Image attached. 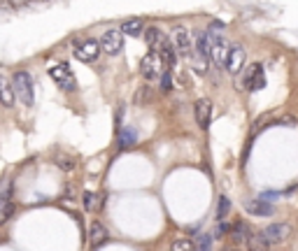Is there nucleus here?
Listing matches in <instances>:
<instances>
[{
	"instance_id": "f257e3e1",
	"label": "nucleus",
	"mask_w": 298,
	"mask_h": 251,
	"mask_svg": "<svg viewBox=\"0 0 298 251\" xmlns=\"http://www.w3.org/2000/svg\"><path fill=\"white\" fill-rule=\"evenodd\" d=\"M14 93L24 105H33L35 93H33V77L28 75L26 70L14 72Z\"/></svg>"
},
{
	"instance_id": "f03ea898",
	"label": "nucleus",
	"mask_w": 298,
	"mask_h": 251,
	"mask_svg": "<svg viewBox=\"0 0 298 251\" xmlns=\"http://www.w3.org/2000/svg\"><path fill=\"white\" fill-rule=\"evenodd\" d=\"M230 47L228 40L219 33H210V61L219 63V65H226V58L230 54Z\"/></svg>"
},
{
	"instance_id": "7ed1b4c3",
	"label": "nucleus",
	"mask_w": 298,
	"mask_h": 251,
	"mask_svg": "<svg viewBox=\"0 0 298 251\" xmlns=\"http://www.w3.org/2000/svg\"><path fill=\"white\" fill-rule=\"evenodd\" d=\"M163 70H166V65L161 61V54L149 51V54L142 56V61H140V75L144 79H156L158 75H163Z\"/></svg>"
},
{
	"instance_id": "20e7f679",
	"label": "nucleus",
	"mask_w": 298,
	"mask_h": 251,
	"mask_svg": "<svg viewBox=\"0 0 298 251\" xmlns=\"http://www.w3.org/2000/svg\"><path fill=\"white\" fill-rule=\"evenodd\" d=\"M49 75H52V79L56 82V86L63 88V91H74V88H77V82H74V75H72V70H70L68 63L54 65V68L49 70Z\"/></svg>"
},
{
	"instance_id": "39448f33",
	"label": "nucleus",
	"mask_w": 298,
	"mask_h": 251,
	"mask_svg": "<svg viewBox=\"0 0 298 251\" xmlns=\"http://www.w3.org/2000/svg\"><path fill=\"white\" fill-rule=\"evenodd\" d=\"M258 235L266 240V245H282V242L289 240V235H292V226L289 224H270V226H266Z\"/></svg>"
},
{
	"instance_id": "423d86ee",
	"label": "nucleus",
	"mask_w": 298,
	"mask_h": 251,
	"mask_svg": "<svg viewBox=\"0 0 298 251\" xmlns=\"http://www.w3.org/2000/svg\"><path fill=\"white\" fill-rule=\"evenodd\" d=\"M172 49L177 56H191V35L184 26H177L172 30Z\"/></svg>"
},
{
	"instance_id": "0eeeda50",
	"label": "nucleus",
	"mask_w": 298,
	"mask_h": 251,
	"mask_svg": "<svg viewBox=\"0 0 298 251\" xmlns=\"http://www.w3.org/2000/svg\"><path fill=\"white\" fill-rule=\"evenodd\" d=\"M100 54V44L94 40H84V42H77V47H74V56L80 58L82 63H91L98 58Z\"/></svg>"
},
{
	"instance_id": "6e6552de",
	"label": "nucleus",
	"mask_w": 298,
	"mask_h": 251,
	"mask_svg": "<svg viewBox=\"0 0 298 251\" xmlns=\"http://www.w3.org/2000/svg\"><path fill=\"white\" fill-rule=\"evenodd\" d=\"M100 47H102V51H105V54H110V56L122 54V49H124L122 33H119V30H108V33H102Z\"/></svg>"
},
{
	"instance_id": "1a4fd4ad",
	"label": "nucleus",
	"mask_w": 298,
	"mask_h": 251,
	"mask_svg": "<svg viewBox=\"0 0 298 251\" xmlns=\"http://www.w3.org/2000/svg\"><path fill=\"white\" fill-rule=\"evenodd\" d=\"M266 84V77H264V70L258 63H252L247 72H244V88L247 91H258V88H264Z\"/></svg>"
},
{
	"instance_id": "9d476101",
	"label": "nucleus",
	"mask_w": 298,
	"mask_h": 251,
	"mask_svg": "<svg viewBox=\"0 0 298 251\" xmlns=\"http://www.w3.org/2000/svg\"><path fill=\"white\" fill-rule=\"evenodd\" d=\"M194 116H196V121L200 128H208V126H210V119H212V102L208 100V98L196 100V105H194Z\"/></svg>"
},
{
	"instance_id": "9b49d317",
	"label": "nucleus",
	"mask_w": 298,
	"mask_h": 251,
	"mask_svg": "<svg viewBox=\"0 0 298 251\" xmlns=\"http://www.w3.org/2000/svg\"><path fill=\"white\" fill-rule=\"evenodd\" d=\"M244 58H247L244 49H242V47H238V44H233V47H230V54H228V58H226V65H224V68L228 70V72H233V75H238V72H240V70L244 68Z\"/></svg>"
},
{
	"instance_id": "f8f14e48",
	"label": "nucleus",
	"mask_w": 298,
	"mask_h": 251,
	"mask_svg": "<svg viewBox=\"0 0 298 251\" xmlns=\"http://www.w3.org/2000/svg\"><path fill=\"white\" fill-rule=\"evenodd\" d=\"M144 42H147L149 49H152V51H156V54H158V51H161V49L168 44V40H166L163 30H161V28H156V26H152V28H147V30H144Z\"/></svg>"
},
{
	"instance_id": "ddd939ff",
	"label": "nucleus",
	"mask_w": 298,
	"mask_h": 251,
	"mask_svg": "<svg viewBox=\"0 0 298 251\" xmlns=\"http://www.w3.org/2000/svg\"><path fill=\"white\" fill-rule=\"evenodd\" d=\"M244 212H250L252 217H272L275 205L266 203V200H250V203H244Z\"/></svg>"
},
{
	"instance_id": "4468645a",
	"label": "nucleus",
	"mask_w": 298,
	"mask_h": 251,
	"mask_svg": "<svg viewBox=\"0 0 298 251\" xmlns=\"http://www.w3.org/2000/svg\"><path fill=\"white\" fill-rule=\"evenodd\" d=\"M14 100H16V93H14V84H10V77L0 75V102L5 107H12Z\"/></svg>"
},
{
	"instance_id": "2eb2a0df",
	"label": "nucleus",
	"mask_w": 298,
	"mask_h": 251,
	"mask_svg": "<svg viewBox=\"0 0 298 251\" xmlns=\"http://www.w3.org/2000/svg\"><path fill=\"white\" fill-rule=\"evenodd\" d=\"M14 214V203H12V191L7 189L2 191V196H0V226L7 224L10 217Z\"/></svg>"
},
{
	"instance_id": "dca6fc26",
	"label": "nucleus",
	"mask_w": 298,
	"mask_h": 251,
	"mask_svg": "<svg viewBox=\"0 0 298 251\" xmlns=\"http://www.w3.org/2000/svg\"><path fill=\"white\" fill-rule=\"evenodd\" d=\"M189 63H191V70H194L196 75H208V72H210V58L203 56L200 51H191Z\"/></svg>"
},
{
	"instance_id": "f3484780",
	"label": "nucleus",
	"mask_w": 298,
	"mask_h": 251,
	"mask_svg": "<svg viewBox=\"0 0 298 251\" xmlns=\"http://www.w3.org/2000/svg\"><path fill=\"white\" fill-rule=\"evenodd\" d=\"M250 228H247V224L244 221H238L233 228H230V240H233V245H240V242H247L250 240Z\"/></svg>"
},
{
	"instance_id": "a211bd4d",
	"label": "nucleus",
	"mask_w": 298,
	"mask_h": 251,
	"mask_svg": "<svg viewBox=\"0 0 298 251\" xmlns=\"http://www.w3.org/2000/svg\"><path fill=\"white\" fill-rule=\"evenodd\" d=\"M142 19H128L122 23V33L124 35H130V37H140L142 33Z\"/></svg>"
},
{
	"instance_id": "6ab92c4d",
	"label": "nucleus",
	"mask_w": 298,
	"mask_h": 251,
	"mask_svg": "<svg viewBox=\"0 0 298 251\" xmlns=\"http://www.w3.org/2000/svg\"><path fill=\"white\" fill-rule=\"evenodd\" d=\"M105 240H108V228H105L100 221H94V224H91V242L98 247V245H102Z\"/></svg>"
},
{
	"instance_id": "aec40b11",
	"label": "nucleus",
	"mask_w": 298,
	"mask_h": 251,
	"mask_svg": "<svg viewBox=\"0 0 298 251\" xmlns=\"http://www.w3.org/2000/svg\"><path fill=\"white\" fill-rule=\"evenodd\" d=\"M136 140H138L136 128H122V133H119V147L122 149H130L136 144Z\"/></svg>"
},
{
	"instance_id": "412c9836",
	"label": "nucleus",
	"mask_w": 298,
	"mask_h": 251,
	"mask_svg": "<svg viewBox=\"0 0 298 251\" xmlns=\"http://www.w3.org/2000/svg\"><path fill=\"white\" fill-rule=\"evenodd\" d=\"M158 54H161V61H163V65H166V68H172V65H175V49H172V44H166V47L161 49V51H158Z\"/></svg>"
},
{
	"instance_id": "4be33fe9",
	"label": "nucleus",
	"mask_w": 298,
	"mask_h": 251,
	"mask_svg": "<svg viewBox=\"0 0 298 251\" xmlns=\"http://www.w3.org/2000/svg\"><path fill=\"white\" fill-rule=\"evenodd\" d=\"M196 44H198V51L210 58V33H196Z\"/></svg>"
},
{
	"instance_id": "5701e85b",
	"label": "nucleus",
	"mask_w": 298,
	"mask_h": 251,
	"mask_svg": "<svg viewBox=\"0 0 298 251\" xmlns=\"http://www.w3.org/2000/svg\"><path fill=\"white\" fill-rule=\"evenodd\" d=\"M247 251H268V245L261 235H250L247 240Z\"/></svg>"
},
{
	"instance_id": "b1692460",
	"label": "nucleus",
	"mask_w": 298,
	"mask_h": 251,
	"mask_svg": "<svg viewBox=\"0 0 298 251\" xmlns=\"http://www.w3.org/2000/svg\"><path fill=\"white\" fill-rule=\"evenodd\" d=\"M170 251H196V245H194L191 240H186V238H180V240H175V242L170 245Z\"/></svg>"
},
{
	"instance_id": "393cba45",
	"label": "nucleus",
	"mask_w": 298,
	"mask_h": 251,
	"mask_svg": "<svg viewBox=\"0 0 298 251\" xmlns=\"http://www.w3.org/2000/svg\"><path fill=\"white\" fill-rule=\"evenodd\" d=\"M82 203H84V210H88V212H96L98 210V198L94 196V193H84V196H82Z\"/></svg>"
},
{
	"instance_id": "a878e982",
	"label": "nucleus",
	"mask_w": 298,
	"mask_h": 251,
	"mask_svg": "<svg viewBox=\"0 0 298 251\" xmlns=\"http://www.w3.org/2000/svg\"><path fill=\"white\" fill-rule=\"evenodd\" d=\"M212 249V238L210 235H203V238L196 240V251H210Z\"/></svg>"
},
{
	"instance_id": "bb28decb",
	"label": "nucleus",
	"mask_w": 298,
	"mask_h": 251,
	"mask_svg": "<svg viewBox=\"0 0 298 251\" xmlns=\"http://www.w3.org/2000/svg\"><path fill=\"white\" fill-rule=\"evenodd\" d=\"M228 210H230L228 198H222V200H219V212H217V219H219V221H224V219H226V214H228Z\"/></svg>"
},
{
	"instance_id": "cd10ccee",
	"label": "nucleus",
	"mask_w": 298,
	"mask_h": 251,
	"mask_svg": "<svg viewBox=\"0 0 298 251\" xmlns=\"http://www.w3.org/2000/svg\"><path fill=\"white\" fill-rule=\"evenodd\" d=\"M56 163H58L61 170H72L74 168V161L70 156H56Z\"/></svg>"
},
{
	"instance_id": "c85d7f7f",
	"label": "nucleus",
	"mask_w": 298,
	"mask_h": 251,
	"mask_svg": "<svg viewBox=\"0 0 298 251\" xmlns=\"http://www.w3.org/2000/svg\"><path fill=\"white\" fill-rule=\"evenodd\" d=\"M170 88H172L170 72H168V70H163V75H161V91H170Z\"/></svg>"
},
{
	"instance_id": "c756f323",
	"label": "nucleus",
	"mask_w": 298,
	"mask_h": 251,
	"mask_svg": "<svg viewBox=\"0 0 298 251\" xmlns=\"http://www.w3.org/2000/svg\"><path fill=\"white\" fill-rule=\"evenodd\" d=\"M149 98H152V93H149V88H140V93L136 95V102H147Z\"/></svg>"
}]
</instances>
